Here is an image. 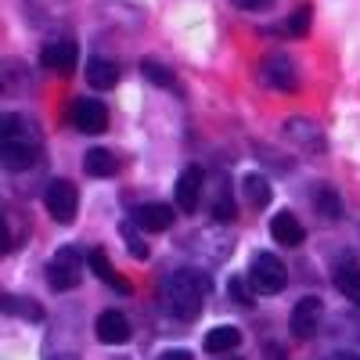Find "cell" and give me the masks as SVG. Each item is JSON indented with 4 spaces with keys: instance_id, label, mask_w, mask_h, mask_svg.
Wrapping results in <instances>:
<instances>
[{
    "instance_id": "cell-28",
    "label": "cell",
    "mask_w": 360,
    "mask_h": 360,
    "mask_svg": "<svg viewBox=\"0 0 360 360\" xmlns=\"http://www.w3.org/2000/svg\"><path fill=\"white\" fill-rule=\"evenodd\" d=\"M234 4L242 8V11H266L270 4H274V0H234Z\"/></svg>"
},
{
    "instance_id": "cell-1",
    "label": "cell",
    "mask_w": 360,
    "mask_h": 360,
    "mask_svg": "<svg viewBox=\"0 0 360 360\" xmlns=\"http://www.w3.org/2000/svg\"><path fill=\"white\" fill-rule=\"evenodd\" d=\"M209 278L198 274V270H169V274L162 278L159 285V295H162V303L173 317L180 321H195L205 307V295H209Z\"/></svg>"
},
{
    "instance_id": "cell-15",
    "label": "cell",
    "mask_w": 360,
    "mask_h": 360,
    "mask_svg": "<svg viewBox=\"0 0 360 360\" xmlns=\"http://www.w3.org/2000/svg\"><path fill=\"white\" fill-rule=\"evenodd\" d=\"M115 79H119L115 62H108V58H90V62H86V83L94 90H112Z\"/></svg>"
},
{
    "instance_id": "cell-29",
    "label": "cell",
    "mask_w": 360,
    "mask_h": 360,
    "mask_svg": "<svg viewBox=\"0 0 360 360\" xmlns=\"http://www.w3.org/2000/svg\"><path fill=\"white\" fill-rule=\"evenodd\" d=\"M155 360H191V353H188V349H166V353H159Z\"/></svg>"
},
{
    "instance_id": "cell-13",
    "label": "cell",
    "mask_w": 360,
    "mask_h": 360,
    "mask_svg": "<svg viewBox=\"0 0 360 360\" xmlns=\"http://www.w3.org/2000/svg\"><path fill=\"white\" fill-rule=\"evenodd\" d=\"M335 288L360 307V263L356 259H339L335 263Z\"/></svg>"
},
{
    "instance_id": "cell-3",
    "label": "cell",
    "mask_w": 360,
    "mask_h": 360,
    "mask_svg": "<svg viewBox=\"0 0 360 360\" xmlns=\"http://www.w3.org/2000/svg\"><path fill=\"white\" fill-rule=\"evenodd\" d=\"M285 281H288L285 263H281L274 252H256V256H252V266H249V285H252V292L274 295V292L285 288Z\"/></svg>"
},
{
    "instance_id": "cell-5",
    "label": "cell",
    "mask_w": 360,
    "mask_h": 360,
    "mask_svg": "<svg viewBox=\"0 0 360 360\" xmlns=\"http://www.w3.org/2000/svg\"><path fill=\"white\" fill-rule=\"evenodd\" d=\"M44 205L54 224L69 227L76 220V209H79V191L72 180H54V184H47V195H44Z\"/></svg>"
},
{
    "instance_id": "cell-32",
    "label": "cell",
    "mask_w": 360,
    "mask_h": 360,
    "mask_svg": "<svg viewBox=\"0 0 360 360\" xmlns=\"http://www.w3.org/2000/svg\"><path fill=\"white\" fill-rule=\"evenodd\" d=\"M342 360H360V356H342Z\"/></svg>"
},
{
    "instance_id": "cell-20",
    "label": "cell",
    "mask_w": 360,
    "mask_h": 360,
    "mask_svg": "<svg viewBox=\"0 0 360 360\" xmlns=\"http://www.w3.org/2000/svg\"><path fill=\"white\" fill-rule=\"evenodd\" d=\"M242 188H245V198H249L252 209H263V205L270 202V180H266V176L249 173V176L242 180Z\"/></svg>"
},
{
    "instance_id": "cell-10",
    "label": "cell",
    "mask_w": 360,
    "mask_h": 360,
    "mask_svg": "<svg viewBox=\"0 0 360 360\" xmlns=\"http://www.w3.org/2000/svg\"><path fill=\"white\" fill-rule=\"evenodd\" d=\"M94 332H98V339L105 346H123V342H130V321H127V314H119V310H105L98 317V324H94Z\"/></svg>"
},
{
    "instance_id": "cell-24",
    "label": "cell",
    "mask_w": 360,
    "mask_h": 360,
    "mask_svg": "<svg viewBox=\"0 0 360 360\" xmlns=\"http://www.w3.org/2000/svg\"><path fill=\"white\" fill-rule=\"evenodd\" d=\"M141 72H144L148 79H152V83H159V86H169V83H173V76H169L159 62H144V65H141Z\"/></svg>"
},
{
    "instance_id": "cell-22",
    "label": "cell",
    "mask_w": 360,
    "mask_h": 360,
    "mask_svg": "<svg viewBox=\"0 0 360 360\" xmlns=\"http://www.w3.org/2000/svg\"><path fill=\"white\" fill-rule=\"evenodd\" d=\"M86 259H90V266H94V270H98V278H101L105 285H115L119 292H127V288H130V285H127V281H123V278H119V274H115V270H112V263H108V256H105L101 249H94V252H90Z\"/></svg>"
},
{
    "instance_id": "cell-9",
    "label": "cell",
    "mask_w": 360,
    "mask_h": 360,
    "mask_svg": "<svg viewBox=\"0 0 360 360\" xmlns=\"http://www.w3.org/2000/svg\"><path fill=\"white\" fill-rule=\"evenodd\" d=\"M173 195H176V205L184 209V213H195L198 202H202V169L198 166H188L184 173L176 176Z\"/></svg>"
},
{
    "instance_id": "cell-12",
    "label": "cell",
    "mask_w": 360,
    "mask_h": 360,
    "mask_svg": "<svg viewBox=\"0 0 360 360\" xmlns=\"http://www.w3.org/2000/svg\"><path fill=\"white\" fill-rule=\"evenodd\" d=\"M270 234H274V242H278V245H288V249L303 245V238H307L303 224H299V220L288 213V209H285V213H278L274 220H270Z\"/></svg>"
},
{
    "instance_id": "cell-17",
    "label": "cell",
    "mask_w": 360,
    "mask_h": 360,
    "mask_svg": "<svg viewBox=\"0 0 360 360\" xmlns=\"http://www.w3.org/2000/svg\"><path fill=\"white\" fill-rule=\"evenodd\" d=\"M238 346H242V332L234 324H220L205 335V353H231Z\"/></svg>"
},
{
    "instance_id": "cell-11",
    "label": "cell",
    "mask_w": 360,
    "mask_h": 360,
    "mask_svg": "<svg viewBox=\"0 0 360 360\" xmlns=\"http://www.w3.org/2000/svg\"><path fill=\"white\" fill-rule=\"evenodd\" d=\"M263 79L270 83V86H278V90H295L299 86V76H295V65L288 62L285 54H270L266 62H263Z\"/></svg>"
},
{
    "instance_id": "cell-14",
    "label": "cell",
    "mask_w": 360,
    "mask_h": 360,
    "mask_svg": "<svg viewBox=\"0 0 360 360\" xmlns=\"http://www.w3.org/2000/svg\"><path fill=\"white\" fill-rule=\"evenodd\" d=\"M137 227L141 231H169L173 227V209L169 205H162V202H148V205H141L137 209Z\"/></svg>"
},
{
    "instance_id": "cell-21",
    "label": "cell",
    "mask_w": 360,
    "mask_h": 360,
    "mask_svg": "<svg viewBox=\"0 0 360 360\" xmlns=\"http://www.w3.org/2000/svg\"><path fill=\"white\" fill-rule=\"evenodd\" d=\"M4 314L11 317H25V321H44V310L33 303V299H18V295H4Z\"/></svg>"
},
{
    "instance_id": "cell-18",
    "label": "cell",
    "mask_w": 360,
    "mask_h": 360,
    "mask_svg": "<svg viewBox=\"0 0 360 360\" xmlns=\"http://www.w3.org/2000/svg\"><path fill=\"white\" fill-rule=\"evenodd\" d=\"M285 134H288L292 141L303 144L307 152H317V148H324V141H321V134H317V127L310 123V119H288V123H285Z\"/></svg>"
},
{
    "instance_id": "cell-30",
    "label": "cell",
    "mask_w": 360,
    "mask_h": 360,
    "mask_svg": "<svg viewBox=\"0 0 360 360\" xmlns=\"http://www.w3.org/2000/svg\"><path fill=\"white\" fill-rule=\"evenodd\" d=\"M266 353L274 356V360H281V349H278V346H266Z\"/></svg>"
},
{
    "instance_id": "cell-26",
    "label": "cell",
    "mask_w": 360,
    "mask_h": 360,
    "mask_svg": "<svg viewBox=\"0 0 360 360\" xmlns=\"http://www.w3.org/2000/svg\"><path fill=\"white\" fill-rule=\"evenodd\" d=\"M307 29H310V8H299V11L292 15V22H288V33H292V37H303Z\"/></svg>"
},
{
    "instance_id": "cell-33",
    "label": "cell",
    "mask_w": 360,
    "mask_h": 360,
    "mask_svg": "<svg viewBox=\"0 0 360 360\" xmlns=\"http://www.w3.org/2000/svg\"><path fill=\"white\" fill-rule=\"evenodd\" d=\"M231 360H238V356H231Z\"/></svg>"
},
{
    "instance_id": "cell-16",
    "label": "cell",
    "mask_w": 360,
    "mask_h": 360,
    "mask_svg": "<svg viewBox=\"0 0 360 360\" xmlns=\"http://www.w3.org/2000/svg\"><path fill=\"white\" fill-rule=\"evenodd\" d=\"M314 209H317V217H321L324 224H335V220L342 217V198H339V191L328 188V184H321V188L314 191Z\"/></svg>"
},
{
    "instance_id": "cell-27",
    "label": "cell",
    "mask_w": 360,
    "mask_h": 360,
    "mask_svg": "<svg viewBox=\"0 0 360 360\" xmlns=\"http://www.w3.org/2000/svg\"><path fill=\"white\" fill-rule=\"evenodd\" d=\"M231 295H234V303H242V307H252V292L245 288V281L242 278H231V288H227Z\"/></svg>"
},
{
    "instance_id": "cell-2",
    "label": "cell",
    "mask_w": 360,
    "mask_h": 360,
    "mask_svg": "<svg viewBox=\"0 0 360 360\" xmlns=\"http://www.w3.org/2000/svg\"><path fill=\"white\" fill-rule=\"evenodd\" d=\"M25 130H33V127L22 115H0V162L11 173H22L40 162V144Z\"/></svg>"
},
{
    "instance_id": "cell-23",
    "label": "cell",
    "mask_w": 360,
    "mask_h": 360,
    "mask_svg": "<svg viewBox=\"0 0 360 360\" xmlns=\"http://www.w3.org/2000/svg\"><path fill=\"white\" fill-rule=\"evenodd\" d=\"M213 217L220 220V224H227V220H234V198H231V188L224 184H217V191H213Z\"/></svg>"
},
{
    "instance_id": "cell-8",
    "label": "cell",
    "mask_w": 360,
    "mask_h": 360,
    "mask_svg": "<svg viewBox=\"0 0 360 360\" xmlns=\"http://www.w3.org/2000/svg\"><path fill=\"white\" fill-rule=\"evenodd\" d=\"M321 324V299L317 295H303L299 303L292 307V332L299 339H310Z\"/></svg>"
},
{
    "instance_id": "cell-7",
    "label": "cell",
    "mask_w": 360,
    "mask_h": 360,
    "mask_svg": "<svg viewBox=\"0 0 360 360\" xmlns=\"http://www.w3.org/2000/svg\"><path fill=\"white\" fill-rule=\"evenodd\" d=\"M40 62L47 72H58V76H72L76 72V62H79V51L72 40H51L44 51H40Z\"/></svg>"
},
{
    "instance_id": "cell-4",
    "label": "cell",
    "mask_w": 360,
    "mask_h": 360,
    "mask_svg": "<svg viewBox=\"0 0 360 360\" xmlns=\"http://www.w3.org/2000/svg\"><path fill=\"white\" fill-rule=\"evenodd\" d=\"M79 278H83V256H79V249H72V245L58 249V252L51 256V263H47V281H51V288H54V292H69V288L79 285Z\"/></svg>"
},
{
    "instance_id": "cell-6",
    "label": "cell",
    "mask_w": 360,
    "mask_h": 360,
    "mask_svg": "<svg viewBox=\"0 0 360 360\" xmlns=\"http://www.w3.org/2000/svg\"><path fill=\"white\" fill-rule=\"evenodd\" d=\"M69 119H72V127H76L79 134H105V130H108V108H105L101 101H94V98L72 101Z\"/></svg>"
},
{
    "instance_id": "cell-25",
    "label": "cell",
    "mask_w": 360,
    "mask_h": 360,
    "mask_svg": "<svg viewBox=\"0 0 360 360\" xmlns=\"http://www.w3.org/2000/svg\"><path fill=\"white\" fill-rule=\"evenodd\" d=\"M123 234H127V245H130V256H134V259H148V245H144L141 238H137V231H134L130 224L123 227Z\"/></svg>"
},
{
    "instance_id": "cell-19",
    "label": "cell",
    "mask_w": 360,
    "mask_h": 360,
    "mask_svg": "<svg viewBox=\"0 0 360 360\" xmlns=\"http://www.w3.org/2000/svg\"><path fill=\"white\" fill-rule=\"evenodd\" d=\"M83 169L90 176H112L115 173V159H112V152H105V148H90V152L83 155Z\"/></svg>"
},
{
    "instance_id": "cell-31",
    "label": "cell",
    "mask_w": 360,
    "mask_h": 360,
    "mask_svg": "<svg viewBox=\"0 0 360 360\" xmlns=\"http://www.w3.org/2000/svg\"><path fill=\"white\" fill-rule=\"evenodd\" d=\"M54 360H76V356H54Z\"/></svg>"
}]
</instances>
